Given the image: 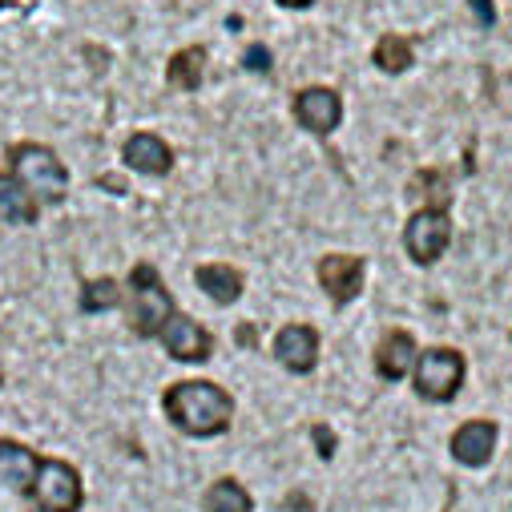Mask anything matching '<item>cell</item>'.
Wrapping results in <instances>:
<instances>
[{
	"instance_id": "44dd1931",
	"label": "cell",
	"mask_w": 512,
	"mask_h": 512,
	"mask_svg": "<svg viewBox=\"0 0 512 512\" xmlns=\"http://www.w3.org/2000/svg\"><path fill=\"white\" fill-rule=\"evenodd\" d=\"M242 65H246L250 73H267V69H271V49H267V45H250L246 57H242Z\"/></svg>"
},
{
	"instance_id": "ac0fdd59",
	"label": "cell",
	"mask_w": 512,
	"mask_h": 512,
	"mask_svg": "<svg viewBox=\"0 0 512 512\" xmlns=\"http://www.w3.org/2000/svg\"><path fill=\"white\" fill-rule=\"evenodd\" d=\"M375 65L383 69V73H404L408 65H412V45L400 37V33H388V37H379V45H375Z\"/></svg>"
},
{
	"instance_id": "5b68a950",
	"label": "cell",
	"mask_w": 512,
	"mask_h": 512,
	"mask_svg": "<svg viewBox=\"0 0 512 512\" xmlns=\"http://www.w3.org/2000/svg\"><path fill=\"white\" fill-rule=\"evenodd\" d=\"M29 492L41 512H77L81 508V476L65 460H41Z\"/></svg>"
},
{
	"instance_id": "30bf717a",
	"label": "cell",
	"mask_w": 512,
	"mask_h": 512,
	"mask_svg": "<svg viewBox=\"0 0 512 512\" xmlns=\"http://www.w3.org/2000/svg\"><path fill=\"white\" fill-rule=\"evenodd\" d=\"M496 424L492 420H472L464 428H456L452 436V456L464 464V468H484L496 452Z\"/></svg>"
},
{
	"instance_id": "d4e9b609",
	"label": "cell",
	"mask_w": 512,
	"mask_h": 512,
	"mask_svg": "<svg viewBox=\"0 0 512 512\" xmlns=\"http://www.w3.org/2000/svg\"><path fill=\"white\" fill-rule=\"evenodd\" d=\"M238 343H254V327H238Z\"/></svg>"
},
{
	"instance_id": "ffe728a7",
	"label": "cell",
	"mask_w": 512,
	"mask_h": 512,
	"mask_svg": "<svg viewBox=\"0 0 512 512\" xmlns=\"http://www.w3.org/2000/svg\"><path fill=\"white\" fill-rule=\"evenodd\" d=\"M121 307V287L113 279H93L81 287V311L85 315H101V311H113Z\"/></svg>"
},
{
	"instance_id": "52a82bcc",
	"label": "cell",
	"mask_w": 512,
	"mask_h": 512,
	"mask_svg": "<svg viewBox=\"0 0 512 512\" xmlns=\"http://www.w3.org/2000/svg\"><path fill=\"white\" fill-rule=\"evenodd\" d=\"M158 339H162V347H166L174 359H182V363H202V359L214 351V335H210L202 323H194V319H186V315H178V311L162 323Z\"/></svg>"
},
{
	"instance_id": "7c38bea8",
	"label": "cell",
	"mask_w": 512,
	"mask_h": 512,
	"mask_svg": "<svg viewBox=\"0 0 512 512\" xmlns=\"http://www.w3.org/2000/svg\"><path fill=\"white\" fill-rule=\"evenodd\" d=\"M275 355H279V363L283 367H291V371H311L315 367V359H319V335L311 331V327H303V323H291V327H283L279 335H275Z\"/></svg>"
},
{
	"instance_id": "5bb4252c",
	"label": "cell",
	"mask_w": 512,
	"mask_h": 512,
	"mask_svg": "<svg viewBox=\"0 0 512 512\" xmlns=\"http://www.w3.org/2000/svg\"><path fill=\"white\" fill-rule=\"evenodd\" d=\"M37 452H29L25 444L17 440H0V484L5 488H33V476H37Z\"/></svg>"
},
{
	"instance_id": "3957f363",
	"label": "cell",
	"mask_w": 512,
	"mask_h": 512,
	"mask_svg": "<svg viewBox=\"0 0 512 512\" xmlns=\"http://www.w3.org/2000/svg\"><path fill=\"white\" fill-rule=\"evenodd\" d=\"M464 383V355L456 347H428L424 355H416V392L432 404H448L456 400Z\"/></svg>"
},
{
	"instance_id": "4fadbf2b",
	"label": "cell",
	"mask_w": 512,
	"mask_h": 512,
	"mask_svg": "<svg viewBox=\"0 0 512 512\" xmlns=\"http://www.w3.org/2000/svg\"><path fill=\"white\" fill-rule=\"evenodd\" d=\"M416 363V339L408 331H388L375 351V371L383 379H404L408 367Z\"/></svg>"
},
{
	"instance_id": "9a60e30c",
	"label": "cell",
	"mask_w": 512,
	"mask_h": 512,
	"mask_svg": "<svg viewBox=\"0 0 512 512\" xmlns=\"http://www.w3.org/2000/svg\"><path fill=\"white\" fill-rule=\"evenodd\" d=\"M198 287H202L214 303L230 307V303H238V295H242V275H238L234 267H226V263H206V267H198Z\"/></svg>"
},
{
	"instance_id": "277c9868",
	"label": "cell",
	"mask_w": 512,
	"mask_h": 512,
	"mask_svg": "<svg viewBox=\"0 0 512 512\" xmlns=\"http://www.w3.org/2000/svg\"><path fill=\"white\" fill-rule=\"evenodd\" d=\"M130 291H134V307H130L134 331H138V335H158L162 323L174 315V299H170L162 275H158L150 263H138V267L130 271Z\"/></svg>"
},
{
	"instance_id": "cb8c5ba5",
	"label": "cell",
	"mask_w": 512,
	"mask_h": 512,
	"mask_svg": "<svg viewBox=\"0 0 512 512\" xmlns=\"http://www.w3.org/2000/svg\"><path fill=\"white\" fill-rule=\"evenodd\" d=\"M279 5H287V9H307V5H315V0H279Z\"/></svg>"
},
{
	"instance_id": "484cf974",
	"label": "cell",
	"mask_w": 512,
	"mask_h": 512,
	"mask_svg": "<svg viewBox=\"0 0 512 512\" xmlns=\"http://www.w3.org/2000/svg\"><path fill=\"white\" fill-rule=\"evenodd\" d=\"M0 5H5V0H0Z\"/></svg>"
},
{
	"instance_id": "8fae6325",
	"label": "cell",
	"mask_w": 512,
	"mask_h": 512,
	"mask_svg": "<svg viewBox=\"0 0 512 512\" xmlns=\"http://www.w3.org/2000/svg\"><path fill=\"white\" fill-rule=\"evenodd\" d=\"M125 166L138 170V174H150V178H162L174 170V150L158 138V134H134L125 142Z\"/></svg>"
},
{
	"instance_id": "8992f818",
	"label": "cell",
	"mask_w": 512,
	"mask_h": 512,
	"mask_svg": "<svg viewBox=\"0 0 512 512\" xmlns=\"http://www.w3.org/2000/svg\"><path fill=\"white\" fill-rule=\"evenodd\" d=\"M448 242H452V222H448V214L440 206H424V210H416L408 218L404 246H408V254L420 267H432L440 254L448 250Z\"/></svg>"
},
{
	"instance_id": "7a4b0ae2",
	"label": "cell",
	"mask_w": 512,
	"mask_h": 512,
	"mask_svg": "<svg viewBox=\"0 0 512 512\" xmlns=\"http://www.w3.org/2000/svg\"><path fill=\"white\" fill-rule=\"evenodd\" d=\"M9 174L37 198V202H61L69 190V174L61 166V158L49 146L25 142L9 150Z\"/></svg>"
},
{
	"instance_id": "e0dca14e",
	"label": "cell",
	"mask_w": 512,
	"mask_h": 512,
	"mask_svg": "<svg viewBox=\"0 0 512 512\" xmlns=\"http://www.w3.org/2000/svg\"><path fill=\"white\" fill-rule=\"evenodd\" d=\"M202 73H206V49L194 45V49H182L170 57V85H178V89H186V93L202 89Z\"/></svg>"
},
{
	"instance_id": "d6986e66",
	"label": "cell",
	"mask_w": 512,
	"mask_h": 512,
	"mask_svg": "<svg viewBox=\"0 0 512 512\" xmlns=\"http://www.w3.org/2000/svg\"><path fill=\"white\" fill-rule=\"evenodd\" d=\"M206 512H250V492L238 480H218L206 492Z\"/></svg>"
},
{
	"instance_id": "ba28073f",
	"label": "cell",
	"mask_w": 512,
	"mask_h": 512,
	"mask_svg": "<svg viewBox=\"0 0 512 512\" xmlns=\"http://www.w3.org/2000/svg\"><path fill=\"white\" fill-rule=\"evenodd\" d=\"M295 117H299V125H307L311 134L327 138V134L339 130V121H343V101H339L335 89L311 85V89H303V93L295 97Z\"/></svg>"
},
{
	"instance_id": "9c48e42d",
	"label": "cell",
	"mask_w": 512,
	"mask_h": 512,
	"mask_svg": "<svg viewBox=\"0 0 512 512\" xmlns=\"http://www.w3.org/2000/svg\"><path fill=\"white\" fill-rule=\"evenodd\" d=\"M319 283L335 303H351L363 291V259L359 254H327L319 259Z\"/></svg>"
},
{
	"instance_id": "7402d4cb",
	"label": "cell",
	"mask_w": 512,
	"mask_h": 512,
	"mask_svg": "<svg viewBox=\"0 0 512 512\" xmlns=\"http://www.w3.org/2000/svg\"><path fill=\"white\" fill-rule=\"evenodd\" d=\"M468 5H472V13H476L480 29H492V25H496V9H492V0H468Z\"/></svg>"
},
{
	"instance_id": "2e32d148",
	"label": "cell",
	"mask_w": 512,
	"mask_h": 512,
	"mask_svg": "<svg viewBox=\"0 0 512 512\" xmlns=\"http://www.w3.org/2000/svg\"><path fill=\"white\" fill-rule=\"evenodd\" d=\"M0 218H5V222H21V226H29L37 218V198L13 174L0 178Z\"/></svg>"
},
{
	"instance_id": "6da1fadb",
	"label": "cell",
	"mask_w": 512,
	"mask_h": 512,
	"mask_svg": "<svg viewBox=\"0 0 512 512\" xmlns=\"http://www.w3.org/2000/svg\"><path fill=\"white\" fill-rule=\"evenodd\" d=\"M166 416L174 428H182L186 436H222L230 428V416H234V400L218 388V383H206V379H186V383H174L162 400Z\"/></svg>"
},
{
	"instance_id": "603a6c76",
	"label": "cell",
	"mask_w": 512,
	"mask_h": 512,
	"mask_svg": "<svg viewBox=\"0 0 512 512\" xmlns=\"http://www.w3.org/2000/svg\"><path fill=\"white\" fill-rule=\"evenodd\" d=\"M315 440H319V456H323V460H331V456H335V436L319 424V428H315Z\"/></svg>"
}]
</instances>
